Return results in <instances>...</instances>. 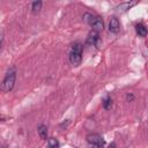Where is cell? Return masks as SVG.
<instances>
[{
    "label": "cell",
    "mask_w": 148,
    "mask_h": 148,
    "mask_svg": "<svg viewBox=\"0 0 148 148\" xmlns=\"http://www.w3.org/2000/svg\"><path fill=\"white\" fill-rule=\"evenodd\" d=\"M15 81H16V67H15V66H12V67L7 71L6 75H5L3 80H2V83H1L0 89H1L3 92H9V91L14 88Z\"/></svg>",
    "instance_id": "cell-1"
},
{
    "label": "cell",
    "mask_w": 148,
    "mask_h": 148,
    "mask_svg": "<svg viewBox=\"0 0 148 148\" xmlns=\"http://www.w3.org/2000/svg\"><path fill=\"white\" fill-rule=\"evenodd\" d=\"M82 51H83V45L80 42H76L72 45L69 51V61L74 67L80 66L82 61Z\"/></svg>",
    "instance_id": "cell-2"
},
{
    "label": "cell",
    "mask_w": 148,
    "mask_h": 148,
    "mask_svg": "<svg viewBox=\"0 0 148 148\" xmlns=\"http://www.w3.org/2000/svg\"><path fill=\"white\" fill-rule=\"evenodd\" d=\"M83 20L92 28V31H96V32H99L104 29V23H103V20L98 16H95L90 13H86L83 15Z\"/></svg>",
    "instance_id": "cell-3"
},
{
    "label": "cell",
    "mask_w": 148,
    "mask_h": 148,
    "mask_svg": "<svg viewBox=\"0 0 148 148\" xmlns=\"http://www.w3.org/2000/svg\"><path fill=\"white\" fill-rule=\"evenodd\" d=\"M87 44L88 45H92V46H96L97 49L102 45V39L98 35V32L96 31H90L88 37H87Z\"/></svg>",
    "instance_id": "cell-4"
},
{
    "label": "cell",
    "mask_w": 148,
    "mask_h": 148,
    "mask_svg": "<svg viewBox=\"0 0 148 148\" xmlns=\"http://www.w3.org/2000/svg\"><path fill=\"white\" fill-rule=\"evenodd\" d=\"M87 141L92 146V145H101L103 146L104 145V140L102 138V135H99L98 133H89L87 136H86Z\"/></svg>",
    "instance_id": "cell-5"
},
{
    "label": "cell",
    "mask_w": 148,
    "mask_h": 148,
    "mask_svg": "<svg viewBox=\"0 0 148 148\" xmlns=\"http://www.w3.org/2000/svg\"><path fill=\"white\" fill-rule=\"evenodd\" d=\"M120 29V23H119V20L116 17V16H112L109 21V30L110 32L112 34H117Z\"/></svg>",
    "instance_id": "cell-6"
},
{
    "label": "cell",
    "mask_w": 148,
    "mask_h": 148,
    "mask_svg": "<svg viewBox=\"0 0 148 148\" xmlns=\"http://www.w3.org/2000/svg\"><path fill=\"white\" fill-rule=\"evenodd\" d=\"M135 32L140 37H146L147 36V28H146V25L142 24V23H136L135 24Z\"/></svg>",
    "instance_id": "cell-7"
},
{
    "label": "cell",
    "mask_w": 148,
    "mask_h": 148,
    "mask_svg": "<svg viewBox=\"0 0 148 148\" xmlns=\"http://www.w3.org/2000/svg\"><path fill=\"white\" fill-rule=\"evenodd\" d=\"M37 132H38V135H39V138L42 140H46L47 139V127H46V125L40 124L37 127Z\"/></svg>",
    "instance_id": "cell-8"
},
{
    "label": "cell",
    "mask_w": 148,
    "mask_h": 148,
    "mask_svg": "<svg viewBox=\"0 0 148 148\" xmlns=\"http://www.w3.org/2000/svg\"><path fill=\"white\" fill-rule=\"evenodd\" d=\"M42 6H43V2H42L40 0L34 1V2L31 3V12H32L34 14L38 13V12H39V10L42 9Z\"/></svg>",
    "instance_id": "cell-9"
},
{
    "label": "cell",
    "mask_w": 148,
    "mask_h": 148,
    "mask_svg": "<svg viewBox=\"0 0 148 148\" xmlns=\"http://www.w3.org/2000/svg\"><path fill=\"white\" fill-rule=\"evenodd\" d=\"M47 148H60V143H59L58 139L49 138L47 139Z\"/></svg>",
    "instance_id": "cell-10"
},
{
    "label": "cell",
    "mask_w": 148,
    "mask_h": 148,
    "mask_svg": "<svg viewBox=\"0 0 148 148\" xmlns=\"http://www.w3.org/2000/svg\"><path fill=\"white\" fill-rule=\"evenodd\" d=\"M102 105H103V108H104L105 110H110V109L112 108V98H111L110 96H106V97L103 99Z\"/></svg>",
    "instance_id": "cell-11"
},
{
    "label": "cell",
    "mask_w": 148,
    "mask_h": 148,
    "mask_svg": "<svg viewBox=\"0 0 148 148\" xmlns=\"http://www.w3.org/2000/svg\"><path fill=\"white\" fill-rule=\"evenodd\" d=\"M134 3H135V2H124V3H120L119 6H117V9H119V10H121V12H125V10L130 9Z\"/></svg>",
    "instance_id": "cell-12"
},
{
    "label": "cell",
    "mask_w": 148,
    "mask_h": 148,
    "mask_svg": "<svg viewBox=\"0 0 148 148\" xmlns=\"http://www.w3.org/2000/svg\"><path fill=\"white\" fill-rule=\"evenodd\" d=\"M133 99H134V95L132 92H127L126 94V101L127 102H132Z\"/></svg>",
    "instance_id": "cell-13"
},
{
    "label": "cell",
    "mask_w": 148,
    "mask_h": 148,
    "mask_svg": "<svg viewBox=\"0 0 148 148\" xmlns=\"http://www.w3.org/2000/svg\"><path fill=\"white\" fill-rule=\"evenodd\" d=\"M2 45H3V34L0 32V50H1Z\"/></svg>",
    "instance_id": "cell-14"
},
{
    "label": "cell",
    "mask_w": 148,
    "mask_h": 148,
    "mask_svg": "<svg viewBox=\"0 0 148 148\" xmlns=\"http://www.w3.org/2000/svg\"><path fill=\"white\" fill-rule=\"evenodd\" d=\"M108 148H117V145H116V142H111V143L108 146Z\"/></svg>",
    "instance_id": "cell-15"
},
{
    "label": "cell",
    "mask_w": 148,
    "mask_h": 148,
    "mask_svg": "<svg viewBox=\"0 0 148 148\" xmlns=\"http://www.w3.org/2000/svg\"><path fill=\"white\" fill-rule=\"evenodd\" d=\"M91 148H103V146H101V145H92Z\"/></svg>",
    "instance_id": "cell-16"
},
{
    "label": "cell",
    "mask_w": 148,
    "mask_h": 148,
    "mask_svg": "<svg viewBox=\"0 0 148 148\" xmlns=\"http://www.w3.org/2000/svg\"><path fill=\"white\" fill-rule=\"evenodd\" d=\"M3 148H7V147H3Z\"/></svg>",
    "instance_id": "cell-17"
},
{
    "label": "cell",
    "mask_w": 148,
    "mask_h": 148,
    "mask_svg": "<svg viewBox=\"0 0 148 148\" xmlns=\"http://www.w3.org/2000/svg\"><path fill=\"white\" fill-rule=\"evenodd\" d=\"M0 148H1V146H0Z\"/></svg>",
    "instance_id": "cell-18"
}]
</instances>
